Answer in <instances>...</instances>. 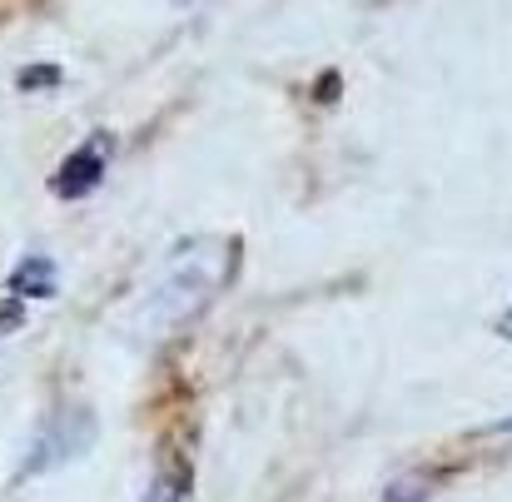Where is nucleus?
Wrapping results in <instances>:
<instances>
[{"label": "nucleus", "instance_id": "obj_1", "mask_svg": "<svg viewBox=\"0 0 512 502\" xmlns=\"http://www.w3.org/2000/svg\"><path fill=\"white\" fill-rule=\"evenodd\" d=\"M100 179H105V140H90L80 155L65 160V169L55 174V189L60 194H90Z\"/></svg>", "mask_w": 512, "mask_h": 502}, {"label": "nucleus", "instance_id": "obj_2", "mask_svg": "<svg viewBox=\"0 0 512 502\" xmlns=\"http://www.w3.org/2000/svg\"><path fill=\"white\" fill-rule=\"evenodd\" d=\"M189 493H194L189 463H184V458H165V463H160V473H155L150 502H189Z\"/></svg>", "mask_w": 512, "mask_h": 502}, {"label": "nucleus", "instance_id": "obj_3", "mask_svg": "<svg viewBox=\"0 0 512 502\" xmlns=\"http://www.w3.org/2000/svg\"><path fill=\"white\" fill-rule=\"evenodd\" d=\"M498 334H508V338H512V309H508V314H503V324H498Z\"/></svg>", "mask_w": 512, "mask_h": 502}]
</instances>
